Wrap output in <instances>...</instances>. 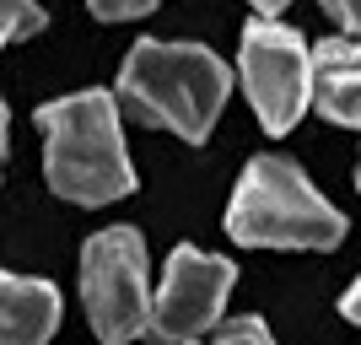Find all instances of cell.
<instances>
[{"mask_svg":"<svg viewBox=\"0 0 361 345\" xmlns=\"http://www.w3.org/2000/svg\"><path fill=\"white\" fill-rule=\"evenodd\" d=\"M183 345H195V340H183Z\"/></svg>","mask_w":361,"mask_h":345,"instance_id":"obj_17","label":"cell"},{"mask_svg":"<svg viewBox=\"0 0 361 345\" xmlns=\"http://www.w3.org/2000/svg\"><path fill=\"white\" fill-rule=\"evenodd\" d=\"M248 6H254L259 16H281V11H286V0H248Z\"/></svg>","mask_w":361,"mask_h":345,"instance_id":"obj_14","label":"cell"},{"mask_svg":"<svg viewBox=\"0 0 361 345\" xmlns=\"http://www.w3.org/2000/svg\"><path fill=\"white\" fill-rule=\"evenodd\" d=\"M6 124H11V114H6V97H0V167H6Z\"/></svg>","mask_w":361,"mask_h":345,"instance_id":"obj_15","label":"cell"},{"mask_svg":"<svg viewBox=\"0 0 361 345\" xmlns=\"http://www.w3.org/2000/svg\"><path fill=\"white\" fill-rule=\"evenodd\" d=\"M356 189H361V167H356Z\"/></svg>","mask_w":361,"mask_h":345,"instance_id":"obj_16","label":"cell"},{"mask_svg":"<svg viewBox=\"0 0 361 345\" xmlns=\"http://www.w3.org/2000/svg\"><path fill=\"white\" fill-rule=\"evenodd\" d=\"M313 108L340 130H361V44L345 32L313 49Z\"/></svg>","mask_w":361,"mask_h":345,"instance_id":"obj_7","label":"cell"},{"mask_svg":"<svg viewBox=\"0 0 361 345\" xmlns=\"http://www.w3.org/2000/svg\"><path fill=\"white\" fill-rule=\"evenodd\" d=\"M340 313H345L350 324H361V275L350 281V291H345V297H340Z\"/></svg>","mask_w":361,"mask_h":345,"instance_id":"obj_13","label":"cell"},{"mask_svg":"<svg viewBox=\"0 0 361 345\" xmlns=\"http://www.w3.org/2000/svg\"><path fill=\"white\" fill-rule=\"evenodd\" d=\"M238 75L264 135H286L313 103V49L275 16H254L238 44Z\"/></svg>","mask_w":361,"mask_h":345,"instance_id":"obj_5","label":"cell"},{"mask_svg":"<svg viewBox=\"0 0 361 345\" xmlns=\"http://www.w3.org/2000/svg\"><path fill=\"white\" fill-rule=\"evenodd\" d=\"M318 6H324V16H329L345 38H356V44H361V0H318Z\"/></svg>","mask_w":361,"mask_h":345,"instance_id":"obj_11","label":"cell"},{"mask_svg":"<svg viewBox=\"0 0 361 345\" xmlns=\"http://www.w3.org/2000/svg\"><path fill=\"white\" fill-rule=\"evenodd\" d=\"M44 6L38 0H0V49L27 38V32H44Z\"/></svg>","mask_w":361,"mask_h":345,"instance_id":"obj_9","label":"cell"},{"mask_svg":"<svg viewBox=\"0 0 361 345\" xmlns=\"http://www.w3.org/2000/svg\"><path fill=\"white\" fill-rule=\"evenodd\" d=\"M211 345H275L270 324L254 313H243V318H226V324H216V340Z\"/></svg>","mask_w":361,"mask_h":345,"instance_id":"obj_10","label":"cell"},{"mask_svg":"<svg viewBox=\"0 0 361 345\" xmlns=\"http://www.w3.org/2000/svg\"><path fill=\"white\" fill-rule=\"evenodd\" d=\"M44 178L71 205H114L135 189V167L119 130V97L103 87L71 92L38 108Z\"/></svg>","mask_w":361,"mask_h":345,"instance_id":"obj_1","label":"cell"},{"mask_svg":"<svg viewBox=\"0 0 361 345\" xmlns=\"http://www.w3.org/2000/svg\"><path fill=\"white\" fill-rule=\"evenodd\" d=\"M238 281V265L221 254H205L195 243H178L167 254V270L162 286L151 291V334L162 345H183V340H200L221 324V308H226V291Z\"/></svg>","mask_w":361,"mask_h":345,"instance_id":"obj_6","label":"cell"},{"mask_svg":"<svg viewBox=\"0 0 361 345\" xmlns=\"http://www.w3.org/2000/svg\"><path fill=\"white\" fill-rule=\"evenodd\" d=\"M226 232L243 248H340L345 238V216L313 189V178L302 173L291 157H254L243 167L232 205H226Z\"/></svg>","mask_w":361,"mask_h":345,"instance_id":"obj_3","label":"cell"},{"mask_svg":"<svg viewBox=\"0 0 361 345\" xmlns=\"http://www.w3.org/2000/svg\"><path fill=\"white\" fill-rule=\"evenodd\" d=\"M97 22H130V16H146L157 0H87Z\"/></svg>","mask_w":361,"mask_h":345,"instance_id":"obj_12","label":"cell"},{"mask_svg":"<svg viewBox=\"0 0 361 345\" xmlns=\"http://www.w3.org/2000/svg\"><path fill=\"white\" fill-rule=\"evenodd\" d=\"M81 302L103 345H130L151 329V281L146 243L135 226H103L81 248Z\"/></svg>","mask_w":361,"mask_h":345,"instance_id":"obj_4","label":"cell"},{"mask_svg":"<svg viewBox=\"0 0 361 345\" xmlns=\"http://www.w3.org/2000/svg\"><path fill=\"white\" fill-rule=\"evenodd\" d=\"M232 71L216 60L205 44H167V38H140L119 65V103L130 119L151 130H173L183 140H205L221 119Z\"/></svg>","mask_w":361,"mask_h":345,"instance_id":"obj_2","label":"cell"},{"mask_svg":"<svg viewBox=\"0 0 361 345\" xmlns=\"http://www.w3.org/2000/svg\"><path fill=\"white\" fill-rule=\"evenodd\" d=\"M60 329V291L0 270V345H49Z\"/></svg>","mask_w":361,"mask_h":345,"instance_id":"obj_8","label":"cell"}]
</instances>
